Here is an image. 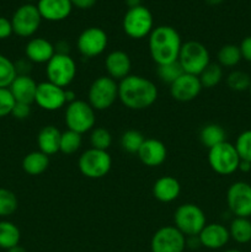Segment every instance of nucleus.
<instances>
[{"label": "nucleus", "instance_id": "58836bf2", "mask_svg": "<svg viewBox=\"0 0 251 252\" xmlns=\"http://www.w3.org/2000/svg\"><path fill=\"white\" fill-rule=\"evenodd\" d=\"M15 103L16 101L9 88H0V118L11 115Z\"/></svg>", "mask_w": 251, "mask_h": 252}, {"label": "nucleus", "instance_id": "8fccbe9b", "mask_svg": "<svg viewBox=\"0 0 251 252\" xmlns=\"http://www.w3.org/2000/svg\"><path fill=\"white\" fill-rule=\"evenodd\" d=\"M7 252H26V250H25L22 246L17 245V246H15V248H11L10 250H7Z\"/></svg>", "mask_w": 251, "mask_h": 252}, {"label": "nucleus", "instance_id": "f03ea898", "mask_svg": "<svg viewBox=\"0 0 251 252\" xmlns=\"http://www.w3.org/2000/svg\"><path fill=\"white\" fill-rule=\"evenodd\" d=\"M149 53L157 65L177 62L182 47L181 36L176 29L161 25L153 29L148 38Z\"/></svg>", "mask_w": 251, "mask_h": 252}, {"label": "nucleus", "instance_id": "6ab92c4d", "mask_svg": "<svg viewBox=\"0 0 251 252\" xmlns=\"http://www.w3.org/2000/svg\"><path fill=\"white\" fill-rule=\"evenodd\" d=\"M105 69L107 75L113 80L121 81L128 75H130L132 69V61L128 53L121 49L110 52L105 59Z\"/></svg>", "mask_w": 251, "mask_h": 252}, {"label": "nucleus", "instance_id": "e433bc0d", "mask_svg": "<svg viewBox=\"0 0 251 252\" xmlns=\"http://www.w3.org/2000/svg\"><path fill=\"white\" fill-rule=\"evenodd\" d=\"M17 76L15 63L7 57L0 54V88H9Z\"/></svg>", "mask_w": 251, "mask_h": 252}, {"label": "nucleus", "instance_id": "ea45409f", "mask_svg": "<svg viewBox=\"0 0 251 252\" xmlns=\"http://www.w3.org/2000/svg\"><path fill=\"white\" fill-rule=\"evenodd\" d=\"M31 115V105H27V103H21L16 102L15 103L14 108H12L11 116L16 120H26Z\"/></svg>", "mask_w": 251, "mask_h": 252}, {"label": "nucleus", "instance_id": "6e6552de", "mask_svg": "<svg viewBox=\"0 0 251 252\" xmlns=\"http://www.w3.org/2000/svg\"><path fill=\"white\" fill-rule=\"evenodd\" d=\"M78 166L83 176L91 180L102 179L112 167V158L107 150L90 148L80 155Z\"/></svg>", "mask_w": 251, "mask_h": 252}, {"label": "nucleus", "instance_id": "49530a36", "mask_svg": "<svg viewBox=\"0 0 251 252\" xmlns=\"http://www.w3.org/2000/svg\"><path fill=\"white\" fill-rule=\"evenodd\" d=\"M65 98L66 103H70L73 102V101L78 100V98H76V94L74 93L73 90H70V89H65Z\"/></svg>", "mask_w": 251, "mask_h": 252}, {"label": "nucleus", "instance_id": "cd10ccee", "mask_svg": "<svg viewBox=\"0 0 251 252\" xmlns=\"http://www.w3.org/2000/svg\"><path fill=\"white\" fill-rule=\"evenodd\" d=\"M230 238L238 244H248L251 241V220L250 218H235L229 226Z\"/></svg>", "mask_w": 251, "mask_h": 252}, {"label": "nucleus", "instance_id": "a878e982", "mask_svg": "<svg viewBox=\"0 0 251 252\" xmlns=\"http://www.w3.org/2000/svg\"><path fill=\"white\" fill-rule=\"evenodd\" d=\"M225 137L226 133L224 128L217 123H209V125L203 126L199 132V140H201L202 145L208 149L225 142Z\"/></svg>", "mask_w": 251, "mask_h": 252}, {"label": "nucleus", "instance_id": "4c0bfd02", "mask_svg": "<svg viewBox=\"0 0 251 252\" xmlns=\"http://www.w3.org/2000/svg\"><path fill=\"white\" fill-rule=\"evenodd\" d=\"M240 160L251 162V129L244 130L236 138L234 144Z\"/></svg>", "mask_w": 251, "mask_h": 252}, {"label": "nucleus", "instance_id": "09e8293b", "mask_svg": "<svg viewBox=\"0 0 251 252\" xmlns=\"http://www.w3.org/2000/svg\"><path fill=\"white\" fill-rule=\"evenodd\" d=\"M204 1H206L208 5H212V6H216V5L221 4V2H223L224 0H204Z\"/></svg>", "mask_w": 251, "mask_h": 252}, {"label": "nucleus", "instance_id": "72a5a7b5", "mask_svg": "<svg viewBox=\"0 0 251 252\" xmlns=\"http://www.w3.org/2000/svg\"><path fill=\"white\" fill-rule=\"evenodd\" d=\"M91 148L98 150H108L112 145V134L103 127H95L90 133Z\"/></svg>", "mask_w": 251, "mask_h": 252}, {"label": "nucleus", "instance_id": "f8f14e48", "mask_svg": "<svg viewBox=\"0 0 251 252\" xmlns=\"http://www.w3.org/2000/svg\"><path fill=\"white\" fill-rule=\"evenodd\" d=\"M108 44V36L101 27H88L78 37L76 47L79 53L85 58H95L106 51Z\"/></svg>", "mask_w": 251, "mask_h": 252}, {"label": "nucleus", "instance_id": "9b49d317", "mask_svg": "<svg viewBox=\"0 0 251 252\" xmlns=\"http://www.w3.org/2000/svg\"><path fill=\"white\" fill-rule=\"evenodd\" d=\"M42 17L38 9L33 4H24L17 7L11 17L14 33L19 37H32L41 26Z\"/></svg>", "mask_w": 251, "mask_h": 252}, {"label": "nucleus", "instance_id": "f3484780", "mask_svg": "<svg viewBox=\"0 0 251 252\" xmlns=\"http://www.w3.org/2000/svg\"><path fill=\"white\" fill-rule=\"evenodd\" d=\"M137 155L145 166L157 167L164 164L166 160L167 150L161 140L155 138H145Z\"/></svg>", "mask_w": 251, "mask_h": 252}, {"label": "nucleus", "instance_id": "f704fd0d", "mask_svg": "<svg viewBox=\"0 0 251 252\" xmlns=\"http://www.w3.org/2000/svg\"><path fill=\"white\" fill-rule=\"evenodd\" d=\"M226 85L229 89L236 93H243L249 90L251 85V76L241 70H234L226 76Z\"/></svg>", "mask_w": 251, "mask_h": 252}, {"label": "nucleus", "instance_id": "aec40b11", "mask_svg": "<svg viewBox=\"0 0 251 252\" xmlns=\"http://www.w3.org/2000/svg\"><path fill=\"white\" fill-rule=\"evenodd\" d=\"M36 6L41 14L42 20L51 22L68 19L73 10L70 0H38Z\"/></svg>", "mask_w": 251, "mask_h": 252}, {"label": "nucleus", "instance_id": "dca6fc26", "mask_svg": "<svg viewBox=\"0 0 251 252\" xmlns=\"http://www.w3.org/2000/svg\"><path fill=\"white\" fill-rule=\"evenodd\" d=\"M202 89L198 76L184 73L170 85V95L179 102H189L201 94Z\"/></svg>", "mask_w": 251, "mask_h": 252}, {"label": "nucleus", "instance_id": "7c9ffc66", "mask_svg": "<svg viewBox=\"0 0 251 252\" xmlns=\"http://www.w3.org/2000/svg\"><path fill=\"white\" fill-rule=\"evenodd\" d=\"M145 137L137 129H128L121 135V147L128 154H137L144 143Z\"/></svg>", "mask_w": 251, "mask_h": 252}, {"label": "nucleus", "instance_id": "c03bdc74", "mask_svg": "<svg viewBox=\"0 0 251 252\" xmlns=\"http://www.w3.org/2000/svg\"><path fill=\"white\" fill-rule=\"evenodd\" d=\"M73 7H78L80 10H89L97 2V0H70Z\"/></svg>", "mask_w": 251, "mask_h": 252}, {"label": "nucleus", "instance_id": "7ed1b4c3", "mask_svg": "<svg viewBox=\"0 0 251 252\" xmlns=\"http://www.w3.org/2000/svg\"><path fill=\"white\" fill-rule=\"evenodd\" d=\"M64 121L68 129L83 135L91 132L96 125V111L88 101L75 100L68 103L64 112Z\"/></svg>", "mask_w": 251, "mask_h": 252}, {"label": "nucleus", "instance_id": "2eb2a0df", "mask_svg": "<svg viewBox=\"0 0 251 252\" xmlns=\"http://www.w3.org/2000/svg\"><path fill=\"white\" fill-rule=\"evenodd\" d=\"M34 103L39 108L48 112L61 110L66 103L65 89L51 83V81H42L37 85Z\"/></svg>", "mask_w": 251, "mask_h": 252}, {"label": "nucleus", "instance_id": "9d476101", "mask_svg": "<svg viewBox=\"0 0 251 252\" xmlns=\"http://www.w3.org/2000/svg\"><path fill=\"white\" fill-rule=\"evenodd\" d=\"M76 63L69 54L56 53L46 64L47 80L66 89L76 76Z\"/></svg>", "mask_w": 251, "mask_h": 252}, {"label": "nucleus", "instance_id": "1a4fd4ad", "mask_svg": "<svg viewBox=\"0 0 251 252\" xmlns=\"http://www.w3.org/2000/svg\"><path fill=\"white\" fill-rule=\"evenodd\" d=\"M208 164L216 174L228 176L239 170L240 158L234 144L225 140L208 149Z\"/></svg>", "mask_w": 251, "mask_h": 252}, {"label": "nucleus", "instance_id": "c756f323", "mask_svg": "<svg viewBox=\"0 0 251 252\" xmlns=\"http://www.w3.org/2000/svg\"><path fill=\"white\" fill-rule=\"evenodd\" d=\"M81 144H83V135L74 130L66 129L62 132L59 152L65 155L75 154L81 148Z\"/></svg>", "mask_w": 251, "mask_h": 252}, {"label": "nucleus", "instance_id": "b1692460", "mask_svg": "<svg viewBox=\"0 0 251 252\" xmlns=\"http://www.w3.org/2000/svg\"><path fill=\"white\" fill-rule=\"evenodd\" d=\"M61 135L62 132L56 126H44L37 134V145L39 152L44 153L48 157L59 153Z\"/></svg>", "mask_w": 251, "mask_h": 252}, {"label": "nucleus", "instance_id": "412c9836", "mask_svg": "<svg viewBox=\"0 0 251 252\" xmlns=\"http://www.w3.org/2000/svg\"><path fill=\"white\" fill-rule=\"evenodd\" d=\"M56 54V47L43 37L31 38L25 47V57L32 64H47Z\"/></svg>", "mask_w": 251, "mask_h": 252}, {"label": "nucleus", "instance_id": "423d86ee", "mask_svg": "<svg viewBox=\"0 0 251 252\" xmlns=\"http://www.w3.org/2000/svg\"><path fill=\"white\" fill-rule=\"evenodd\" d=\"M206 224V214L197 204H181L174 213V226L179 229L186 238L198 235Z\"/></svg>", "mask_w": 251, "mask_h": 252}, {"label": "nucleus", "instance_id": "5701e85b", "mask_svg": "<svg viewBox=\"0 0 251 252\" xmlns=\"http://www.w3.org/2000/svg\"><path fill=\"white\" fill-rule=\"evenodd\" d=\"M181 193V185L175 177L161 176L153 185V196L161 203H170L179 198Z\"/></svg>", "mask_w": 251, "mask_h": 252}, {"label": "nucleus", "instance_id": "a19ab883", "mask_svg": "<svg viewBox=\"0 0 251 252\" xmlns=\"http://www.w3.org/2000/svg\"><path fill=\"white\" fill-rule=\"evenodd\" d=\"M14 33L11 20L0 16V39L9 38Z\"/></svg>", "mask_w": 251, "mask_h": 252}, {"label": "nucleus", "instance_id": "79ce46f5", "mask_svg": "<svg viewBox=\"0 0 251 252\" xmlns=\"http://www.w3.org/2000/svg\"><path fill=\"white\" fill-rule=\"evenodd\" d=\"M239 48H240L243 59H245L246 62H250L251 63V36L245 37V38L241 41Z\"/></svg>", "mask_w": 251, "mask_h": 252}, {"label": "nucleus", "instance_id": "39448f33", "mask_svg": "<svg viewBox=\"0 0 251 252\" xmlns=\"http://www.w3.org/2000/svg\"><path fill=\"white\" fill-rule=\"evenodd\" d=\"M118 98V83L108 75L96 78L88 93V102L95 111H105L112 107Z\"/></svg>", "mask_w": 251, "mask_h": 252}, {"label": "nucleus", "instance_id": "37998d69", "mask_svg": "<svg viewBox=\"0 0 251 252\" xmlns=\"http://www.w3.org/2000/svg\"><path fill=\"white\" fill-rule=\"evenodd\" d=\"M15 68H16L17 75H30L32 63L25 57V59H21V61H19L17 63H15Z\"/></svg>", "mask_w": 251, "mask_h": 252}, {"label": "nucleus", "instance_id": "4be33fe9", "mask_svg": "<svg viewBox=\"0 0 251 252\" xmlns=\"http://www.w3.org/2000/svg\"><path fill=\"white\" fill-rule=\"evenodd\" d=\"M37 85L38 84L30 75H17L9 86V90L16 102L32 105L34 103Z\"/></svg>", "mask_w": 251, "mask_h": 252}, {"label": "nucleus", "instance_id": "de8ad7c7", "mask_svg": "<svg viewBox=\"0 0 251 252\" xmlns=\"http://www.w3.org/2000/svg\"><path fill=\"white\" fill-rule=\"evenodd\" d=\"M125 2H126V4H127L128 9H130V7L139 6V5H142V0H125Z\"/></svg>", "mask_w": 251, "mask_h": 252}, {"label": "nucleus", "instance_id": "3c124183", "mask_svg": "<svg viewBox=\"0 0 251 252\" xmlns=\"http://www.w3.org/2000/svg\"><path fill=\"white\" fill-rule=\"evenodd\" d=\"M224 252H241V251H239V250H226Z\"/></svg>", "mask_w": 251, "mask_h": 252}, {"label": "nucleus", "instance_id": "4468645a", "mask_svg": "<svg viewBox=\"0 0 251 252\" xmlns=\"http://www.w3.org/2000/svg\"><path fill=\"white\" fill-rule=\"evenodd\" d=\"M186 236L174 225H165L157 229L150 241L152 252H184Z\"/></svg>", "mask_w": 251, "mask_h": 252}, {"label": "nucleus", "instance_id": "a211bd4d", "mask_svg": "<svg viewBox=\"0 0 251 252\" xmlns=\"http://www.w3.org/2000/svg\"><path fill=\"white\" fill-rule=\"evenodd\" d=\"M199 243L203 248L209 250H219L224 248L230 240L229 229L220 223L206 224L198 234Z\"/></svg>", "mask_w": 251, "mask_h": 252}, {"label": "nucleus", "instance_id": "393cba45", "mask_svg": "<svg viewBox=\"0 0 251 252\" xmlns=\"http://www.w3.org/2000/svg\"><path fill=\"white\" fill-rule=\"evenodd\" d=\"M49 166V157L44 153L36 150L25 155L22 159V169L27 175L38 176L42 175Z\"/></svg>", "mask_w": 251, "mask_h": 252}, {"label": "nucleus", "instance_id": "f257e3e1", "mask_svg": "<svg viewBox=\"0 0 251 252\" xmlns=\"http://www.w3.org/2000/svg\"><path fill=\"white\" fill-rule=\"evenodd\" d=\"M157 88L142 75H128L118 83V100L129 110H147L157 100Z\"/></svg>", "mask_w": 251, "mask_h": 252}, {"label": "nucleus", "instance_id": "603ef678", "mask_svg": "<svg viewBox=\"0 0 251 252\" xmlns=\"http://www.w3.org/2000/svg\"><path fill=\"white\" fill-rule=\"evenodd\" d=\"M249 93H250V97H251V85H250V88H249Z\"/></svg>", "mask_w": 251, "mask_h": 252}, {"label": "nucleus", "instance_id": "473e14b6", "mask_svg": "<svg viewBox=\"0 0 251 252\" xmlns=\"http://www.w3.org/2000/svg\"><path fill=\"white\" fill-rule=\"evenodd\" d=\"M19 207V201H17L16 194L7 189H1L0 187V217L12 216L17 211Z\"/></svg>", "mask_w": 251, "mask_h": 252}, {"label": "nucleus", "instance_id": "c9c22d12", "mask_svg": "<svg viewBox=\"0 0 251 252\" xmlns=\"http://www.w3.org/2000/svg\"><path fill=\"white\" fill-rule=\"evenodd\" d=\"M157 74L162 83L171 85L175 80H177L184 74V70H182L179 62H174V63L164 64V65H157Z\"/></svg>", "mask_w": 251, "mask_h": 252}, {"label": "nucleus", "instance_id": "ddd939ff", "mask_svg": "<svg viewBox=\"0 0 251 252\" xmlns=\"http://www.w3.org/2000/svg\"><path fill=\"white\" fill-rule=\"evenodd\" d=\"M226 204L231 214L238 218L251 217V185L236 181L226 191Z\"/></svg>", "mask_w": 251, "mask_h": 252}, {"label": "nucleus", "instance_id": "2f4dec72", "mask_svg": "<svg viewBox=\"0 0 251 252\" xmlns=\"http://www.w3.org/2000/svg\"><path fill=\"white\" fill-rule=\"evenodd\" d=\"M223 68L218 63H209L208 66L198 75L202 88H216L223 79Z\"/></svg>", "mask_w": 251, "mask_h": 252}, {"label": "nucleus", "instance_id": "864d4df0", "mask_svg": "<svg viewBox=\"0 0 251 252\" xmlns=\"http://www.w3.org/2000/svg\"><path fill=\"white\" fill-rule=\"evenodd\" d=\"M26 1H34V0H26ZM38 1V0H37Z\"/></svg>", "mask_w": 251, "mask_h": 252}, {"label": "nucleus", "instance_id": "a18cd8bd", "mask_svg": "<svg viewBox=\"0 0 251 252\" xmlns=\"http://www.w3.org/2000/svg\"><path fill=\"white\" fill-rule=\"evenodd\" d=\"M239 170L241 172H250L251 171V162L245 161V160H240V164H239Z\"/></svg>", "mask_w": 251, "mask_h": 252}, {"label": "nucleus", "instance_id": "bb28decb", "mask_svg": "<svg viewBox=\"0 0 251 252\" xmlns=\"http://www.w3.org/2000/svg\"><path fill=\"white\" fill-rule=\"evenodd\" d=\"M21 240V231L12 221H0V249L10 250L20 244Z\"/></svg>", "mask_w": 251, "mask_h": 252}, {"label": "nucleus", "instance_id": "c85d7f7f", "mask_svg": "<svg viewBox=\"0 0 251 252\" xmlns=\"http://www.w3.org/2000/svg\"><path fill=\"white\" fill-rule=\"evenodd\" d=\"M217 58H218V64L221 68H234V66L240 63L243 57H241L239 46H236V44H225V46L219 49Z\"/></svg>", "mask_w": 251, "mask_h": 252}, {"label": "nucleus", "instance_id": "20e7f679", "mask_svg": "<svg viewBox=\"0 0 251 252\" xmlns=\"http://www.w3.org/2000/svg\"><path fill=\"white\" fill-rule=\"evenodd\" d=\"M177 62L184 73L198 76L211 63V56L208 48L203 43L198 41H187L182 43Z\"/></svg>", "mask_w": 251, "mask_h": 252}, {"label": "nucleus", "instance_id": "0eeeda50", "mask_svg": "<svg viewBox=\"0 0 251 252\" xmlns=\"http://www.w3.org/2000/svg\"><path fill=\"white\" fill-rule=\"evenodd\" d=\"M122 27L125 33L133 39H142L149 37L154 29V17L148 7H130L123 16Z\"/></svg>", "mask_w": 251, "mask_h": 252}]
</instances>
